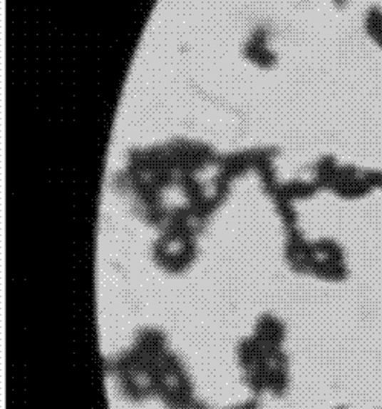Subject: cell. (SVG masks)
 <instances>
[{"label": "cell", "instance_id": "cell-1", "mask_svg": "<svg viewBox=\"0 0 382 409\" xmlns=\"http://www.w3.org/2000/svg\"><path fill=\"white\" fill-rule=\"evenodd\" d=\"M335 192L347 199H359L370 195L373 191H371V187L367 184L363 175H356L335 184Z\"/></svg>", "mask_w": 382, "mask_h": 409}, {"label": "cell", "instance_id": "cell-3", "mask_svg": "<svg viewBox=\"0 0 382 409\" xmlns=\"http://www.w3.org/2000/svg\"><path fill=\"white\" fill-rule=\"evenodd\" d=\"M361 175H363L367 184L371 187V191H382V171L368 169V171H364Z\"/></svg>", "mask_w": 382, "mask_h": 409}, {"label": "cell", "instance_id": "cell-4", "mask_svg": "<svg viewBox=\"0 0 382 409\" xmlns=\"http://www.w3.org/2000/svg\"><path fill=\"white\" fill-rule=\"evenodd\" d=\"M379 409H382V408H379Z\"/></svg>", "mask_w": 382, "mask_h": 409}, {"label": "cell", "instance_id": "cell-2", "mask_svg": "<svg viewBox=\"0 0 382 409\" xmlns=\"http://www.w3.org/2000/svg\"><path fill=\"white\" fill-rule=\"evenodd\" d=\"M366 31L370 39L382 48V8L373 6L366 16Z\"/></svg>", "mask_w": 382, "mask_h": 409}]
</instances>
